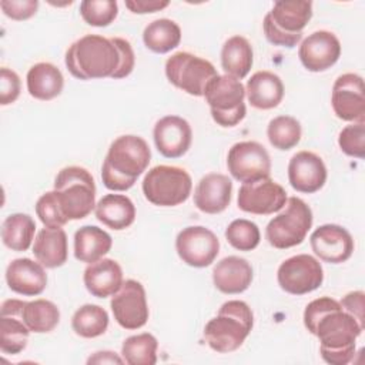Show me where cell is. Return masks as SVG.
Returning a JSON list of instances; mask_svg holds the SVG:
<instances>
[{"mask_svg": "<svg viewBox=\"0 0 365 365\" xmlns=\"http://www.w3.org/2000/svg\"><path fill=\"white\" fill-rule=\"evenodd\" d=\"M305 328L319 339V352L331 365H346L355 355V342L364 328L331 297L311 301L304 311Z\"/></svg>", "mask_w": 365, "mask_h": 365, "instance_id": "cell-1", "label": "cell"}, {"mask_svg": "<svg viewBox=\"0 0 365 365\" xmlns=\"http://www.w3.org/2000/svg\"><path fill=\"white\" fill-rule=\"evenodd\" d=\"M150 160L151 151L144 138L133 134L120 135L111 143L104 158L103 184L111 191L130 190L147 170Z\"/></svg>", "mask_w": 365, "mask_h": 365, "instance_id": "cell-2", "label": "cell"}, {"mask_svg": "<svg viewBox=\"0 0 365 365\" xmlns=\"http://www.w3.org/2000/svg\"><path fill=\"white\" fill-rule=\"evenodd\" d=\"M120 64V53L111 38L86 34L66 51V67L78 80L113 77Z\"/></svg>", "mask_w": 365, "mask_h": 365, "instance_id": "cell-3", "label": "cell"}, {"mask_svg": "<svg viewBox=\"0 0 365 365\" xmlns=\"http://www.w3.org/2000/svg\"><path fill=\"white\" fill-rule=\"evenodd\" d=\"M254 325V315L247 302L231 299L224 302L218 314L210 319L204 328L205 342L220 354L237 351Z\"/></svg>", "mask_w": 365, "mask_h": 365, "instance_id": "cell-4", "label": "cell"}, {"mask_svg": "<svg viewBox=\"0 0 365 365\" xmlns=\"http://www.w3.org/2000/svg\"><path fill=\"white\" fill-rule=\"evenodd\" d=\"M312 17V3L305 0H279L265 14L262 27L267 40L279 47H295L302 30Z\"/></svg>", "mask_w": 365, "mask_h": 365, "instance_id": "cell-5", "label": "cell"}, {"mask_svg": "<svg viewBox=\"0 0 365 365\" xmlns=\"http://www.w3.org/2000/svg\"><path fill=\"white\" fill-rule=\"evenodd\" d=\"M63 214L70 220L86 218L96 208V184L88 170L70 165L58 171L54 180Z\"/></svg>", "mask_w": 365, "mask_h": 365, "instance_id": "cell-6", "label": "cell"}, {"mask_svg": "<svg viewBox=\"0 0 365 365\" xmlns=\"http://www.w3.org/2000/svg\"><path fill=\"white\" fill-rule=\"evenodd\" d=\"M202 97L210 106L212 120L221 127H234L247 114L245 88L238 78L228 74L215 76L207 84Z\"/></svg>", "mask_w": 365, "mask_h": 365, "instance_id": "cell-7", "label": "cell"}, {"mask_svg": "<svg viewBox=\"0 0 365 365\" xmlns=\"http://www.w3.org/2000/svg\"><path fill=\"white\" fill-rule=\"evenodd\" d=\"M312 227V211L298 197L287 198L282 211L274 217L267 228L265 238L274 248L287 250L299 245Z\"/></svg>", "mask_w": 365, "mask_h": 365, "instance_id": "cell-8", "label": "cell"}, {"mask_svg": "<svg viewBox=\"0 0 365 365\" xmlns=\"http://www.w3.org/2000/svg\"><path fill=\"white\" fill-rule=\"evenodd\" d=\"M190 174L175 165H155L143 180L144 197L158 207H175L187 201L191 194Z\"/></svg>", "mask_w": 365, "mask_h": 365, "instance_id": "cell-9", "label": "cell"}, {"mask_svg": "<svg viewBox=\"0 0 365 365\" xmlns=\"http://www.w3.org/2000/svg\"><path fill=\"white\" fill-rule=\"evenodd\" d=\"M165 76L177 88L194 97H202L207 84L218 76L212 63L187 51H178L167 58Z\"/></svg>", "mask_w": 365, "mask_h": 365, "instance_id": "cell-10", "label": "cell"}, {"mask_svg": "<svg viewBox=\"0 0 365 365\" xmlns=\"http://www.w3.org/2000/svg\"><path fill=\"white\" fill-rule=\"evenodd\" d=\"M230 174L240 182H254L268 178L271 174V158L265 147L257 141L235 143L227 155Z\"/></svg>", "mask_w": 365, "mask_h": 365, "instance_id": "cell-11", "label": "cell"}, {"mask_svg": "<svg viewBox=\"0 0 365 365\" xmlns=\"http://www.w3.org/2000/svg\"><path fill=\"white\" fill-rule=\"evenodd\" d=\"M277 279L279 287L292 295H304L315 291L324 281L321 262L308 254H298L287 258L278 268Z\"/></svg>", "mask_w": 365, "mask_h": 365, "instance_id": "cell-12", "label": "cell"}, {"mask_svg": "<svg viewBox=\"0 0 365 365\" xmlns=\"http://www.w3.org/2000/svg\"><path fill=\"white\" fill-rule=\"evenodd\" d=\"M178 257L190 267L204 268L214 262L220 252L217 235L201 225L187 227L178 232L175 240Z\"/></svg>", "mask_w": 365, "mask_h": 365, "instance_id": "cell-13", "label": "cell"}, {"mask_svg": "<svg viewBox=\"0 0 365 365\" xmlns=\"http://www.w3.org/2000/svg\"><path fill=\"white\" fill-rule=\"evenodd\" d=\"M114 319L124 329H138L148 321L145 289L141 282L127 279L113 295L110 302Z\"/></svg>", "mask_w": 365, "mask_h": 365, "instance_id": "cell-14", "label": "cell"}, {"mask_svg": "<svg viewBox=\"0 0 365 365\" xmlns=\"http://www.w3.org/2000/svg\"><path fill=\"white\" fill-rule=\"evenodd\" d=\"M285 202L287 192L284 187L269 177L254 182H245L238 190L237 204L244 212L269 215L282 210Z\"/></svg>", "mask_w": 365, "mask_h": 365, "instance_id": "cell-15", "label": "cell"}, {"mask_svg": "<svg viewBox=\"0 0 365 365\" xmlns=\"http://www.w3.org/2000/svg\"><path fill=\"white\" fill-rule=\"evenodd\" d=\"M331 104L335 115L344 121L365 123L364 80L355 73L341 74L332 87Z\"/></svg>", "mask_w": 365, "mask_h": 365, "instance_id": "cell-16", "label": "cell"}, {"mask_svg": "<svg viewBox=\"0 0 365 365\" xmlns=\"http://www.w3.org/2000/svg\"><path fill=\"white\" fill-rule=\"evenodd\" d=\"M314 254L329 264H341L351 258L354 252V240L348 230L336 224H324L309 237Z\"/></svg>", "mask_w": 365, "mask_h": 365, "instance_id": "cell-17", "label": "cell"}, {"mask_svg": "<svg viewBox=\"0 0 365 365\" xmlns=\"http://www.w3.org/2000/svg\"><path fill=\"white\" fill-rule=\"evenodd\" d=\"M341 56L338 37L327 30L311 33L299 46L298 57L302 66L312 73L331 68Z\"/></svg>", "mask_w": 365, "mask_h": 365, "instance_id": "cell-18", "label": "cell"}, {"mask_svg": "<svg viewBox=\"0 0 365 365\" xmlns=\"http://www.w3.org/2000/svg\"><path fill=\"white\" fill-rule=\"evenodd\" d=\"M288 180L295 191L312 194L324 187L327 181V167L319 155L302 150L289 160Z\"/></svg>", "mask_w": 365, "mask_h": 365, "instance_id": "cell-19", "label": "cell"}, {"mask_svg": "<svg viewBox=\"0 0 365 365\" xmlns=\"http://www.w3.org/2000/svg\"><path fill=\"white\" fill-rule=\"evenodd\" d=\"M154 143L158 153L167 158L182 157L192 140V130L187 120L178 115H165L154 125Z\"/></svg>", "mask_w": 365, "mask_h": 365, "instance_id": "cell-20", "label": "cell"}, {"mask_svg": "<svg viewBox=\"0 0 365 365\" xmlns=\"http://www.w3.org/2000/svg\"><path fill=\"white\" fill-rule=\"evenodd\" d=\"M6 282L9 288L20 295H40L47 285V274L44 267L30 258H16L6 269Z\"/></svg>", "mask_w": 365, "mask_h": 365, "instance_id": "cell-21", "label": "cell"}, {"mask_svg": "<svg viewBox=\"0 0 365 365\" xmlns=\"http://www.w3.org/2000/svg\"><path fill=\"white\" fill-rule=\"evenodd\" d=\"M231 194V180L224 174L210 173L197 184L194 191V204L205 214H220L230 205Z\"/></svg>", "mask_w": 365, "mask_h": 365, "instance_id": "cell-22", "label": "cell"}, {"mask_svg": "<svg viewBox=\"0 0 365 365\" xmlns=\"http://www.w3.org/2000/svg\"><path fill=\"white\" fill-rule=\"evenodd\" d=\"M87 291L97 298L113 297L123 285V269L111 258H101L88 264L83 275Z\"/></svg>", "mask_w": 365, "mask_h": 365, "instance_id": "cell-23", "label": "cell"}, {"mask_svg": "<svg viewBox=\"0 0 365 365\" xmlns=\"http://www.w3.org/2000/svg\"><path fill=\"white\" fill-rule=\"evenodd\" d=\"M252 281L251 264L237 255L222 258L212 269V282L222 294H241Z\"/></svg>", "mask_w": 365, "mask_h": 365, "instance_id": "cell-24", "label": "cell"}, {"mask_svg": "<svg viewBox=\"0 0 365 365\" xmlns=\"http://www.w3.org/2000/svg\"><path fill=\"white\" fill-rule=\"evenodd\" d=\"M245 96L252 107L258 110H271L282 101L284 84L281 78L271 71H257L247 81Z\"/></svg>", "mask_w": 365, "mask_h": 365, "instance_id": "cell-25", "label": "cell"}, {"mask_svg": "<svg viewBox=\"0 0 365 365\" xmlns=\"http://www.w3.org/2000/svg\"><path fill=\"white\" fill-rule=\"evenodd\" d=\"M33 254L46 268H58L66 264L68 257L67 234L63 228L40 230L34 238Z\"/></svg>", "mask_w": 365, "mask_h": 365, "instance_id": "cell-26", "label": "cell"}, {"mask_svg": "<svg viewBox=\"0 0 365 365\" xmlns=\"http://www.w3.org/2000/svg\"><path fill=\"white\" fill-rule=\"evenodd\" d=\"M94 212L100 222L115 231L128 228L135 220V207L133 201L123 194L104 195L96 204Z\"/></svg>", "mask_w": 365, "mask_h": 365, "instance_id": "cell-27", "label": "cell"}, {"mask_svg": "<svg viewBox=\"0 0 365 365\" xmlns=\"http://www.w3.org/2000/svg\"><path fill=\"white\" fill-rule=\"evenodd\" d=\"M27 91L31 97L48 101L60 96L64 87V77L58 67L51 63H37L27 71Z\"/></svg>", "mask_w": 365, "mask_h": 365, "instance_id": "cell-28", "label": "cell"}, {"mask_svg": "<svg viewBox=\"0 0 365 365\" xmlns=\"http://www.w3.org/2000/svg\"><path fill=\"white\" fill-rule=\"evenodd\" d=\"M113 245L107 231L96 225H84L74 234V257L80 262L93 264L101 259Z\"/></svg>", "mask_w": 365, "mask_h": 365, "instance_id": "cell-29", "label": "cell"}, {"mask_svg": "<svg viewBox=\"0 0 365 365\" xmlns=\"http://www.w3.org/2000/svg\"><path fill=\"white\" fill-rule=\"evenodd\" d=\"M254 61V53L250 41L242 36L230 37L221 50V66L225 74L234 78H244Z\"/></svg>", "mask_w": 365, "mask_h": 365, "instance_id": "cell-30", "label": "cell"}, {"mask_svg": "<svg viewBox=\"0 0 365 365\" xmlns=\"http://www.w3.org/2000/svg\"><path fill=\"white\" fill-rule=\"evenodd\" d=\"M36 222L29 214H10L1 225L3 244L11 251H27L34 240Z\"/></svg>", "mask_w": 365, "mask_h": 365, "instance_id": "cell-31", "label": "cell"}, {"mask_svg": "<svg viewBox=\"0 0 365 365\" xmlns=\"http://www.w3.org/2000/svg\"><path fill=\"white\" fill-rule=\"evenodd\" d=\"M143 41L148 50L164 54L175 48L181 41L180 26L170 19H157L147 24L143 31Z\"/></svg>", "mask_w": 365, "mask_h": 365, "instance_id": "cell-32", "label": "cell"}, {"mask_svg": "<svg viewBox=\"0 0 365 365\" xmlns=\"http://www.w3.org/2000/svg\"><path fill=\"white\" fill-rule=\"evenodd\" d=\"M21 319L31 332L46 334L58 325L60 311L54 302L40 298L24 304Z\"/></svg>", "mask_w": 365, "mask_h": 365, "instance_id": "cell-33", "label": "cell"}, {"mask_svg": "<svg viewBox=\"0 0 365 365\" xmlns=\"http://www.w3.org/2000/svg\"><path fill=\"white\" fill-rule=\"evenodd\" d=\"M107 327L108 314L96 304L80 307L71 318V328L81 338H97L107 331Z\"/></svg>", "mask_w": 365, "mask_h": 365, "instance_id": "cell-34", "label": "cell"}, {"mask_svg": "<svg viewBox=\"0 0 365 365\" xmlns=\"http://www.w3.org/2000/svg\"><path fill=\"white\" fill-rule=\"evenodd\" d=\"M157 338L148 332L124 339L121 355L128 365H154L157 362Z\"/></svg>", "mask_w": 365, "mask_h": 365, "instance_id": "cell-35", "label": "cell"}, {"mask_svg": "<svg viewBox=\"0 0 365 365\" xmlns=\"http://www.w3.org/2000/svg\"><path fill=\"white\" fill-rule=\"evenodd\" d=\"M302 128L297 118L291 115H278L268 123L267 137L277 150H291L301 140Z\"/></svg>", "mask_w": 365, "mask_h": 365, "instance_id": "cell-36", "label": "cell"}, {"mask_svg": "<svg viewBox=\"0 0 365 365\" xmlns=\"http://www.w3.org/2000/svg\"><path fill=\"white\" fill-rule=\"evenodd\" d=\"M31 331L27 328L21 317L1 315L0 319V349L7 355H17L26 346L29 341V334Z\"/></svg>", "mask_w": 365, "mask_h": 365, "instance_id": "cell-37", "label": "cell"}, {"mask_svg": "<svg viewBox=\"0 0 365 365\" xmlns=\"http://www.w3.org/2000/svg\"><path fill=\"white\" fill-rule=\"evenodd\" d=\"M225 238L228 244L238 251H252L258 247L261 234L255 222L245 218H238L230 222L227 227Z\"/></svg>", "mask_w": 365, "mask_h": 365, "instance_id": "cell-38", "label": "cell"}, {"mask_svg": "<svg viewBox=\"0 0 365 365\" xmlns=\"http://www.w3.org/2000/svg\"><path fill=\"white\" fill-rule=\"evenodd\" d=\"M118 13L115 0H84L80 3V14L83 20L94 27H106L111 24Z\"/></svg>", "mask_w": 365, "mask_h": 365, "instance_id": "cell-39", "label": "cell"}, {"mask_svg": "<svg viewBox=\"0 0 365 365\" xmlns=\"http://www.w3.org/2000/svg\"><path fill=\"white\" fill-rule=\"evenodd\" d=\"M36 214L48 228H61L68 222V218L63 214L56 191H48L43 194L36 202Z\"/></svg>", "mask_w": 365, "mask_h": 365, "instance_id": "cell-40", "label": "cell"}, {"mask_svg": "<svg viewBox=\"0 0 365 365\" xmlns=\"http://www.w3.org/2000/svg\"><path fill=\"white\" fill-rule=\"evenodd\" d=\"M338 145L349 157H365V123H352L344 127L338 135Z\"/></svg>", "mask_w": 365, "mask_h": 365, "instance_id": "cell-41", "label": "cell"}, {"mask_svg": "<svg viewBox=\"0 0 365 365\" xmlns=\"http://www.w3.org/2000/svg\"><path fill=\"white\" fill-rule=\"evenodd\" d=\"M20 90H21V83H20L19 74L7 67H1V70H0V104L7 106V104L14 103L20 96Z\"/></svg>", "mask_w": 365, "mask_h": 365, "instance_id": "cell-42", "label": "cell"}, {"mask_svg": "<svg viewBox=\"0 0 365 365\" xmlns=\"http://www.w3.org/2000/svg\"><path fill=\"white\" fill-rule=\"evenodd\" d=\"M0 7L3 13L11 20H27L37 13V0H1Z\"/></svg>", "mask_w": 365, "mask_h": 365, "instance_id": "cell-43", "label": "cell"}, {"mask_svg": "<svg viewBox=\"0 0 365 365\" xmlns=\"http://www.w3.org/2000/svg\"><path fill=\"white\" fill-rule=\"evenodd\" d=\"M113 43L115 44L118 53H120V64L115 70V73L113 74L111 78H124L127 76L131 74L133 68H134V64H135V56H134V51H133V47L130 44L128 40L125 38H121V37H113L111 38Z\"/></svg>", "mask_w": 365, "mask_h": 365, "instance_id": "cell-44", "label": "cell"}, {"mask_svg": "<svg viewBox=\"0 0 365 365\" xmlns=\"http://www.w3.org/2000/svg\"><path fill=\"white\" fill-rule=\"evenodd\" d=\"M341 307L345 312L352 315L358 324L364 328L365 327V318H364V309H365V294L364 291H352L348 292L341 299Z\"/></svg>", "mask_w": 365, "mask_h": 365, "instance_id": "cell-45", "label": "cell"}, {"mask_svg": "<svg viewBox=\"0 0 365 365\" xmlns=\"http://www.w3.org/2000/svg\"><path fill=\"white\" fill-rule=\"evenodd\" d=\"M170 4L167 0H127L125 7L135 14L155 13L165 9Z\"/></svg>", "mask_w": 365, "mask_h": 365, "instance_id": "cell-46", "label": "cell"}, {"mask_svg": "<svg viewBox=\"0 0 365 365\" xmlns=\"http://www.w3.org/2000/svg\"><path fill=\"white\" fill-rule=\"evenodd\" d=\"M87 364H124V359L120 358L115 352L100 351L87 359Z\"/></svg>", "mask_w": 365, "mask_h": 365, "instance_id": "cell-47", "label": "cell"}, {"mask_svg": "<svg viewBox=\"0 0 365 365\" xmlns=\"http://www.w3.org/2000/svg\"><path fill=\"white\" fill-rule=\"evenodd\" d=\"M26 301L21 299H6L1 304V315H13V317H21L23 308Z\"/></svg>", "mask_w": 365, "mask_h": 365, "instance_id": "cell-48", "label": "cell"}]
</instances>
